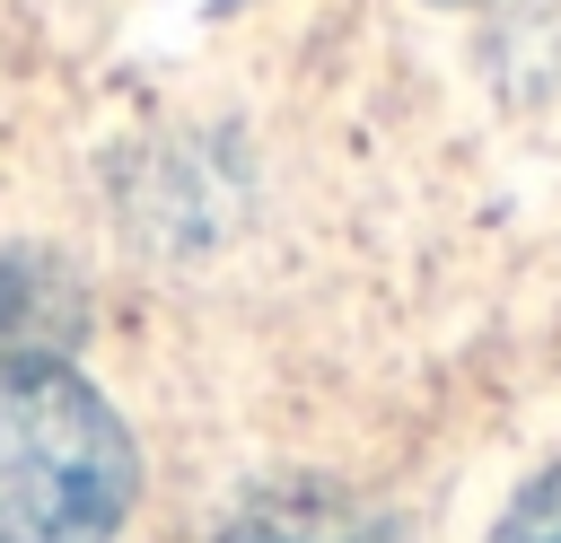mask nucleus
Returning a JSON list of instances; mask_svg holds the SVG:
<instances>
[{"label": "nucleus", "mask_w": 561, "mask_h": 543, "mask_svg": "<svg viewBox=\"0 0 561 543\" xmlns=\"http://www.w3.org/2000/svg\"><path fill=\"white\" fill-rule=\"evenodd\" d=\"M430 9H482V0H430Z\"/></svg>", "instance_id": "nucleus-4"}, {"label": "nucleus", "mask_w": 561, "mask_h": 543, "mask_svg": "<svg viewBox=\"0 0 561 543\" xmlns=\"http://www.w3.org/2000/svg\"><path fill=\"white\" fill-rule=\"evenodd\" d=\"M210 543H394V525L351 490H272L237 508Z\"/></svg>", "instance_id": "nucleus-2"}, {"label": "nucleus", "mask_w": 561, "mask_h": 543, "mask_svg": "<svg viewBox=\"0 0 561 543\" xmlns=\"http://www.w3.org/2000/svg\"><path fill=\"white\" fill-rule=\"evenodd\" d=\"M491 543H561V455H552L543 473H526V490L500 508Z\"/></svg>", "instance_id": "nucleus-3"}, {"label": "nucleus", "mask_w": 561, "mask_h": 543, "mask_svg": "<svg viewBox=\"0 0 561 543\" xmlns=\"http://www.w3.org/2000/svg\"><path fill=\"white\" fill-rule=\"evenodd\" d=\"M140 499L123 412L53 350L0 342V543H114Z\"/></svg>", "instance_id": "nucleus-1"}]
</instances>
